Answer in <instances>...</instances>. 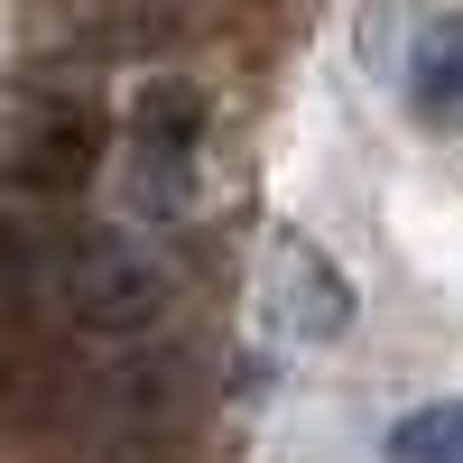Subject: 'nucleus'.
Here are the masks:
<instances>
[{
    "instance_id": "nucleus-8",
    "label": "nucleus",
    "mask_w": 463,
    "mask_h": 463,
    "mask_svg": "<svg viewBox=\"0 0 463 463\" xmlns=\"http://www.w3.org/2000/svg\"><path fill=\"white\" fill-rule=\"evenodd\" d=\"M390 463H463V408H417L390 427Z\"/></svg>"
},
{
    "instance_id": "nucleus-5",
    "label": "nucleus",
    "mask_w": 463,
    "mask_h": 463,
    "mask_svg": "<svg viewBox=\"0 0 463 463\" xmlns=\"http://www.w3.org/2000/svg\"><path fill=\"white\" fill-rule=\"evenodd\" d=\"M269 306H279V325L306 334V343H334L343 325H353V288H343V269L297 241V232H279V250H269Z\"/></svg>"
},
{
    "instance_id": "nucleus-4",
    "label": "nucleus",
    "mask_w": 463,
    "mask_h": 463,
    "mask_svg": "<svg viewBox=\"0 0 463 463\" xmlns=\"http://www.w3.org/2000/svg\"><path fill=\"white\" fill-rule=\"evenodd\" d=\"M102 167V111L74 102V93H37L0 121V185L10 195H37V204H65L84 195Z\"/></svg>"
},
{
    "instance_id": "nucleus-2",
    "label": "nucleus",
    "mask_w": 463,
    "mask_h": 463,
    "mask_svg": "<svg viewBox=\"0 0 463 463\" xmlns=\"http://www.w3.org/2000/svg\"><path fill=\"white\" fill-rule=\"evenodd\" d=\"M204 84H185V74H158V84H139L130 102V130H121V195L139 222H176L195 204V167H204Z\"/></svg>"
},
{
    "instance_id": "nucleus-3",
    "label": "nucleus",
    "mask_w": 463,
    "mask_h": 463,
    "mask_svg": "<svg viewBox=\"0 0 463 463\" xmlns=\"http://www.w3.org/2000/svg\"><path fill=\"white\" fill-rule=\"evenodd\" d=\"M185 37L176 0H28L37 65H148Z\"/></svg>"
},
{
    "instance_id": "nucleus-7",
    "label": "nucleus",
    "mask_w": 463,
    "mask_h": 463,
    "mask_svg": "<svg viewBox=\"0 0 463 463\" xmlns=\"http://www.w3.org/2000/svg\"><path fill=\"white\" fill-rule=\"evenodd\" d=\"M47 250H56V241H37V232H10V222H0V334H19V316L47 297Z\"/></svg>"
},
{
    "instance_id": "nucleus-6",
    "label": "nucleus",
    "mask_w": 463,
    "mask_h": 463,
    "mask_svg": "<svg viewBox=\"0 0 463 463\" xmlns=\"http://www.w3.org/2000/svg\"><path fill=\"white\" fill-rule=\"evenodd\" d=\"M408 93H417V111H427L436 130H463V19H445L427 47H417Z\"/></svg>"
},
{
    "instance_id": "nucleus-1",
    "label": "nucleus",
    "mask_w": 463,
    "mask_h": 463,
    "mask_svg": "<svg viewBox=\"0 0 463 463\" xmlns=\"http://www.w3.org/2000/svg\"><path fill=\"white\" fill-rule=\"evenodd\" d=\"M47 297L74 334H102V343H139L167 325V269L148 260L130 232H74V241L47 250Z\"/></svg>"
}]
</instances>
